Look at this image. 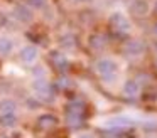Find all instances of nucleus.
Instances as JSON below:
<instances>
[{"label": "nucleus", "mask_w": 157, "mask_h": 138, "mask_svg": "<svg viewBox=\"0 0 157 138\" xmlns=\"http://www.w3.org/2000/svg\"><path fill=\"white\" fill-rule=\"evenodd\" d=\"M95 71L98 73V76L106 83H112L120 71V64L117 62V59L113 57H100L95 62Z\"/></svg>", "instance_id": "f257e3e1"}, {"label": "nucleus", "mask_w": 157, "mask_h": 138, "mask_svg": "<svg viewBox=\"0 0 157 138\" xmlns=\"http://www.w3.org/2000/svg\"><path fill=\"white\" fill-rule=\"evenodd\" d=\"M110 25L120 34H125V32H130L132 29V24H130V19L122 12V10H115V12L110 13Z\"/></svg>", "instance_id": "f03ea898"}, {"label": "nucleus", "mask_w": 157, "mask_h": 138, "mask_svg": "<svg viewBox=\"0 0 157 138\" xmlns=\"http://www.w3.org/2000/svg\"><path fill=\"white\" fill-rule=\"evenodd\" d=\"M39 56H41V50L34 44H24L19 49V61L22 64H27V66H32V64L37 62Z\"/></svg>", "instance_id": "7ed1b4c3"}, {"label": "nucleus", "mask_w": 157, "mask_h": 138, "mask_svg": "<svg viewBox=\"0 0 157 138\" xmlns=\"http://www.w3.org/2000/svg\"><path fill=\"white\" fill-rule=\"evenodd\" d=\"M12 17L21 24H31L34 20V10L27 3H17L12 9Z\"/></svg>", "instance_id": "20e7f679"}, {"label": "nucleus", "mask_w": 157, "mask_h": 138, "mask_svg": "<svg viewBox=\"0 0 157 138\" xmlns=\"http://www.w3.org/2000/svg\"><path fill=\"white\" fill-rule=\"evenodd\" d=\"M31 89L34 93V98L51 96V83L48 81V77H32Z\"/></svg>", "instance_id": "39448f33"}, {"label": "nucleus", "mask_w": 157, "mask_h": 138, "mask_svg": "<svg viewBox=\"0 0 157 138\" xmlns=\"http://www.w3.org/2000/svg\"><path fill=\"white\" fill-rule=\"evenodd\" d=\"M144 52H145V46H144L142 40L133 39L125 42V46H123V54L128 59H139V57L144 56Z\"/></svg>", "instance_id": "423d86ee"}, {"label": "nucleus", "mask_w": 157, "mask_h": 138, "mask_svg": "<svg viewBox=\"0 0 157 138\" xmlns=\"http://www.w3.org/2000/svg\"><path fill=\"white\" fill-rule=\"evenodd\" d=\"M130 12L137 17H145L150 12V3L147 0H132L130 2Z\"/></svg>", "instance_id": "0eeeda50"}, {"label": "nucleus", "mask_w": 157, "mask_h": 138, "mask_svg": "<svg viewBox=\"0 0 157 138\" xmlns=\"http://www.w3.org/2000/svg\"><path fill=\"white\" fill-rule=\"evenodd\" d=\"M19 110V104L14 98H0V114H15Z\"/></svg>", "instance_id": "6e6552de"}, {"label": "nucleus", "mask_w": 157, "mask_h": 138, "mask_svg": "<svg viewBox=\"0 0 157 138\" xmlns=\"http://www.w3.org/2000/svg\"><path fill=\"white\" fill-rule=\"evenodd\" d=\"M122 93L127 98H137L140 94V84L137 79H127L122 86Z\"/></svg>", "instance_id": "1a4fd4ad"}, {"label": "nucleus", "mask_w": 157, "mask_h": 138, "mask_svg": "<svg viewBox=\"0 0 157 138\" xmlns=\"http://www.w3.org/2000/svg\"><path fill=\"white\" fill-rule=\"evenodd\" d=\"M15 49V40L10 35H0V57H9Z\"/></svg>", "instance_id": "9d476101"}, {"label": "nucleus", "mask_w": 157, "mask_h": 138, "mask_svg": "<svg viewBox=\"0 0 157 138\" xmlns=\"http://www.w3.org/2000/svg\"><path fill=\"white\" fill-rule=\"evenodd\" d=\"M133 120L127 114H118V116H112L106 120V125L108 126H127V125H132Z\"/></svg>", "instance_id": "9b49d317"}, {"label": "nucleus", "mask_w": 157, "mask_h": 138, "mask_svg": "<svg viewBox=\"0 0 157 138\" xmlns=\"http://www.w3.org/2000/svg\"><path fill=\"white\" fill-rule=\"evenodd\" d=\"M52 62H54L56 66H58V69H61V71L68 69V66H69L68 57H66L63 52H54L52 54Z\"/></svg>", "instance_id": "f8f14e48"}, {"label": "nucleus", "mask_w": 157, "mask_h": 138, "mask_svg": "<svg viewBox=\"0 0 157 138\" xmlns=\"http://www.w3.org/2000/svg\"><path fill=\"white\" fill-rule=\"evenodd\" d=\"M88 44H90V47H93V49L98 50V49H101V47L105 46V37L98 35V34H93V35H90Z\"/></svg>", "instance_id": "ddd939ff"}, {"label": "nucleus", "mask_w": 157, "mask_h": 138, "mask_svg": "<svg viewBox=\"0 0 157 138\" xmlns=\"http://www.w3.org/2000/svg\"><path fill=\"white\" fill-rule=\"evenodd\" d=\"M17 123V116L15 114H0V126L4 128H12Z\"/></svg>", "instance_id": "4468645a"}, {"label": "nucleus", "mask_w": 157, "mask_h": 138, "mask_svg": "<svg viewBox=\"0 0 157 138\" xmlns=\"http://www.w3.org/2000/svg\"><path fill=\"white\" fill-rule=\"evenodd\" d=\"M66 121H68L69 126H76V125L81 123V114H79V111L76 113V110H69L68 114H66Z\"/></svg>", "instance_id": "2eb2a0df"}, {"label": "nucleus", "mask_w": 157, "mask_h": 138, "mask_svg": "<svg viewBox=\"0 0 157 138\" xmlns=\"http://www.w3.org/2000/svg\"><path fill=\"white\" fill-rule=\"evenodd\" d=\"M39 125L42 128H51L56 125V118L52 114H42V116H39Z\"/></svg>", "instance_id": "dca6fc26"}, {"label": "nucleus", "mask_w": 157, "mask_h": 138, "mask_svg": "<svg viewBox=\"0 0 157 138\" xmlns=\"http://www.w3.org/2000/svg\"><path fill=\"white\" fill-rule=\"evenodd\" d=\"M75 37L71 35V34H64V35L61 37V47H64V49H75Z\"/></svg>", "instance_id": "f3484780"}, {"label": "nucleus", "mask_w": 157, "mask_h": 138, "mask_svg": "<svg viewBox=\"0 0 157 138\" xmlns=\"http://www.w3.org/2000/svg\"><path fill=\"white\" fill-rule=\"evenodd\" d=\"M32 77H48V71H46V66L39 64V66H34L31 71Z\"/></svg>", "instance_id": "a211bd4d"}, {"label": "nucleus", "mask_w": 157, "mask_h": 138, "mask_svg": "<svg viewBox=\"0 0 157 138\" xmlns=\"http://www.w3.org/2000/svg\"><path fill=\"white\" fill-rule=\"evenodd\" d=\"M25 2L31 9H36V10H41L48 5V0H25Z\"/></svg>", "instance_id": "6ab92c4d"}, {"label": "nucleus", "mask_w": 157, "mask_h": 138, "mask_svg": "<svg viewBox=\"0 0 157 138\" xmlns=\"http://www.w3.org/2000/svg\"><path fill=\"white\" fill-rule=\"evenodd\" d=\"M75 138H95L93 133H88V131H83V133H78Z\"/></svg>", "instance_id": "aec40b11"}, {"label": "nucleus", "mask_w": 157, "mask_h": 138, "mask_svg": "<svg viewBox=\"0 0 157 138\" xmlns=\"http://www.w3.org/2000/svg\"><path fill=\"white\" fill-rule=\"evenodd\" d=\"M73 2H76V3H88V2H91V0H73Z\"/></svg>", "instance_id": "412c9836"}, {"label": "nucleus", "mask_w": 157, "mask_h": 138, "mask_svg": "<svg viewBox=\"0 0 157 138\" xmlns=\"http://www.w3.org/2000/svg\"><path fill=\"white\" fill-rule=\"evenodd\" d=\"M154 34H155V35H157V24H155V25H154Z\"/></svg>", "instance_id": "4be33fe9"}]
</instances>
